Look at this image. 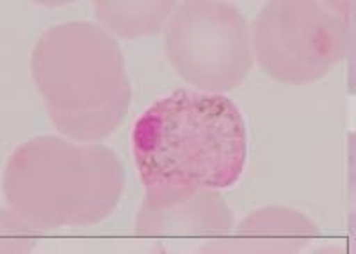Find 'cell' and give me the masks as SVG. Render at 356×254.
Returning <instances> with one entry per match:
<instances>
[{
	"label": "cell",
	"instance_id": "1",
	"mask_svg": "<svg viewBox=\"0 0 356 254\" xmlns=\"http://www.w3.org/2000/svg\"><path fill=\"white\" fill-rule=\"evenodd\" d=\"M132 155L145 189H230L246 164V126L230 98L180 87L134 123Z\"/></svg>",
	"mask_w": 356,
	"mask_h": 254
},
{
	"label": "cell",
	"instance_id": "2",
	"mask_svg": "<svg viewBox=\"0 0 356 254\" xmlns=\"http://www.w3.org/2000/svg\"><path fill=\"white\" fill-rule=\"evenodd\" d=\"M31 73L50 121L72 141H104L129 114L132 91L122 49L91 22H66L41 33Z\"/></svg>",
	"mask_w": 356,
	"mask_h": 254
},
{
	"label": "cell",
	"instance_id": "3",
	"mask_svg": "<svg viewBox=\"0 0 356 254\" xmlns=\"http://www.w3.org/2000/svg\"><path fill=\"white\" fill-rule=\"evenodd\" d=\"M125 171L104 144L41 135L18 146L4 173L8 208L36 231L86 228L114 214Z\"/></svg>",
	"mask_w": 356,
	"mask_h": 254
},
{
	"label": "cell",
	"instance_id": "4",
	"mask_svg": "<svg viewBox=\"0 0 356 254\" xmlns=\"http://www.w3.org/2000/svg\"><path fill=\"white\" fill-rule=\"evenodd\" d=\"M353 9V2H267L253 20V57L269 77L284 84L319 81L351 53Z\"/></svg>",
	"mask_w": 356,
	"mask_h": 254
},
{
	"label": "cell",
	"instance_id": "5",
	"mask_svg": "<svg viewBox=\"0 0 356 254\" xmlns=\"http://www.w3.org/2000/svg\"><path fill=\"white\" fill-rule=\"evenodd\" d=\"M166 53L178 75L205 93L234 91L253 66L248 22L228 2L189 0L175 6Z\"/></svg>",
	"mask_w": 356,
	"mask_h": 254
},
{
	"label": "cell",
	"instance_id": "6",
	"mask_svg": "<svg viewBox=\"0 0 356 254\" xmlns=\"http://www.w3.org/2000/svg\"><path fill=\"white\" fill-rule=\"evenodd\" d=\"M232 228V210L221 194L211 189H145L136 219L139 237L155 238L162 244L200 242L207 246L230 233Z\"/></svg>",
	"mask_w": 356,
	"mask_h": 254
},
{
	"label": "cell",
	"instance_id": "7",
	"mask_svg": "<svg viewBox=\"0 0 356 254\" xmlns=\"http://www.w3.org/2000/svg\"><path fill=\"white\" fill-rule=\"evenodd\" d=\"M319 230L301 212L266 206L248 215L234 237L218 238L198 253H298Z\"/></svg>",
	"mask_w": 356,
	"mask_h": 254
},
{
	"label": "cell",
	"instance_id": "8",
	"mask_svg": "<svg viewBox=\"0 0 356 254\" xmlns=\"http://www.w3.org/2000/svg\"><path fill=\"white\" fill-rule=\"evenodd\" d=\"M175 2H95L97 18L125 40L161 33L170 20Z\"/></svg>",
	"mask_w": 356,
	"mask_h": 254
}]
</instances>
